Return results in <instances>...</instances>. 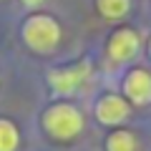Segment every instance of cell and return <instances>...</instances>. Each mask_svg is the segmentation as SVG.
<instances>
[{"instance_id": "obj_1", "label": "cell", "mask_w": 151, "mask_h": 151, "mask_svg": "<svg viewBox=\"0 0 151 151\" xmlns=\"http://www.w3.org/2000/svg\"><path fill=\"white\" fill-rule=\"evenodd\" d=\"M43 126L53 139L68 141L73 136H78L83 131V113L76 106H68V103H55L45 111L43 116Z\"/></svg>"}, {"instance_id": "obj_3", "label": "cell", "mask_w": 151, "mask_h": 151, "mask_svg": "<svg viewBox=\"0 0 151 151\" xmlns=\"http://www.w3.org/2000/svg\"><path fill=\"white\" fill-rule=\"evenodd\" d=\"M88 73H91V63H88V60H81V63H76V65L53 70V73L48 76V83L53 86L55 93L68 96V93H73L76 88L88 78Z\"/></svg>"}, {"instance_id": "obj_6", "label": "cell", "mask_w": 151, "mask_h": 151, "mask_svg": "<svg viewBox=\"0 0 151 151\" xmlns=\"http://www.w3.org/2000/svg\"><path fill=\"white\" fill-rule=\"evenodd\" d=\"M96 116H98L101 124H119V121H124L129 116V103L121 96L108 93V96H103L96 103Z\"/></svg>"}, {"instance_id": "obj_11", "label": "cell", "mask_w": 151, "mask_h": 151, "mask_svg": "<svg viewBox=\"0 0 151 151\" xmlns=\"http://www.w3.org/2000/svg\"><path fill=\"white\" fill-rule=\"evenodd\" d=\"M149 53H151V40H149Z\"/></svg>"}, {"instance_id": "obj_2", "label": "cell", "mask_w": 151, "mask_h": 151, "mask_svg": "<svg viewBox=\"0 0 151 151\" xmlns=\"http://www.w3.org/2000/svg\"><path fill=\"white\" fill-rule=\"evenodd\" d=\"M23 38L38 53H50L60 43V25L50 15H33L23 25Z\"/></svg>"}, {"instance_id": "obj_4", "label": "cell", "mask_w": 151, "mask_h": 151, "mask_svg": "<svg viewBox=\"0 0 151 151\" xmlns=\"http://www.w3.org/2000/svg\"><path fill=\"white\" fill-rule=\"evenodd\" d=\"M139 45H141L139 33L131 30V28H121V30H116L111 35V40H108V55H111L116 63H124V60H131L136 55Z\"/></svg>"}, {"instance_id": "obj_8", "label": "cell", "mask_w": 151, "mask_h": 151, "mask_svg": "<svg viewBox=\"0 0 151 151\" xmlns=\"http://www.w3.org/2000/svg\"><path fill=\"white\" fill-rule=\"evenodd\" d=\"M106 146H108V151H136L139 149V144H136L131 131H116V134H111Z\"/></svg>"}, {"instance_id": "obj_10", "label": "cell", "mask_w": 151, "mask_h": 151, "mask_svg": "<svg viewBox=\"0 0 151 151\" xmlns=\"http://www.w3.org/2000/svg\"><path fill=\"white\" fill-rule=\"evenodd\" d=\"M23 3H25V5H33V8H35V5H40L43 0H23Z\"/></svg>"}, {"instance_id": "obj_5", "label": "cell", "mask_w": 151, "mask_h": 151, "mask_svg": "<svg viewBox=\"0 0 151 151\" xmlns=\"http://www.w3.org/2000/svg\"><path fill=\"white\" fill-rule=\"evenodd\" d=\"M124 91L136 106H144L151 101V73L144 68H134L124 81Z\"/></svg>"}, {"instance_id": "obj_7", "label": "cell", "mask_w": 151, "mask_h": 151, "mask_svg": "<svg viewBox=\"0 0 151 151\" xmlns=\"http://www.w3.org/2000/svg\"><path fill=\"white\" fill-rule=\"evenodd\" d=\"M20 144L15 124H10L8 119H0V151H15Z\"/></svg>"}, {"instance_id": "obj_9", "label": "cell", "mask_w": 151, "mask_h": 151, "mask_svg": "<svg viewBox=\"0 0 151 151\" xmlns=\"http://www.w3.org/2000/svg\"><path fill=\"white\" fill-rule=\"evenodd\" d=\"M96 5L106 18H124L129 13V0H96Z\"/></svg>"}]
</instances>
